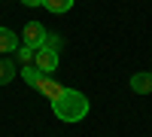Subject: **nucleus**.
I'll use <instances>...</instances> for the list:
<instances>
[{"mask_svg": "<svg viewBox=\"0 0 152 137\" xmlns=\"http://www.w3.org/2000/svg\"><path fill=\"white\" fill-rule=\"evenodd\" d=\"M52 110L61 122H82L88 116V97L76 89H64V95L52 101Z\"/></svg>", "mask_w": 152, "mask_h": 137, "instance_id": "1", "label": "nucleus"}, {"mask_svg": "<svg viewBox=\"0 0 152 137\" xmlns=\"http://www.w3.org/2000/svg\"><path fill=\"white\" fill-rule=\"evenodd\" d=\"M34 64L40 67L43 73H52V70H58V52L55 49H49V46H40L34 52Z\"/></svg>", "mask_w": 152, "mask_h": 137, "instance_id": "2", "label": "nucleus"}, {"mask_svg": "<svg viewBox=\"0 0 152 137\" xmlns=\"http://www.w3.org/2000/svg\"><path fill=\"white\" fill-rule=\"evenodd\" d=\"M24 46H31V49H40L43 43H46V28H43V24L40 21H28V24H24Z\"/></svg>", "mask_w": 152, "mask_h": 137, "instance_id": "3", "label": "nucleus"}, {"mask_svg": "<svg viewBox=\"0 0 152 137\" xmlns=\"http://www.w3.org/2000/svg\"><path fill=\"white\" fill-rule=\"evenodd\" d=\"M34 89H37V92H43V95L49 97V101H58V97L64 95V85H58V82H55L52 76H43L40 82L34 85Z\"/></svg>", "mask_w": 152, "mask_h": 137, "instance_id": "4", "label": "nucleus"}, {"mask_svg": "<svg viewBox=\"0 0 152 137\" xmlns=\"http://www.w3.org/2000/svg\"><path fill=\"white\" fill-rule=\"evenodd\" d=\"M0 52H3V55H9V52H18V37H15V31L0 28Z\"/></svg>", "mask_w": 152, "mask_h": 137, "instance_id": "5", "label": "nucleus"}, {"mask_svg": "<svg viewBox=\"0 0 152 137\" xmlns=\"http://www.w3.org/2000/svg\"><path fill=\"white\" fill-rule=\"evenodd\" d=\"M131 89L137 95H152V73H134L131 76Z\"/></svg>", "mask_w": 152, "mask_h": 137, "instance_id": "6", "label": "nucleus"}, {"mask_svg": "<svg viewBox=\"0 0 152 137\" xmlns=\"http://www.w3.org/2000/svg\"><path fill=\"white\" fill-rule=\"evenodd\" d=\"M18 73H21V79L28 82V85H37V82H40L43 76H49V73H43V70L37 67V64H34V67H31V64H28V67H21Z\"/></svg>", "mask_w": 152, "mask_h": 137, "instance_id": "7", "label": "nucleus"}, {"mask_svg": "<svg viewBox=\"0 0 152 137\" xmlns=\"http://www.w3.org/2000/svg\"><path fill=\"white\" fill-rule=\"evenodd\" d=\"M43 6L52 12V15H61V12H67L73 6V0H43Z\"/></svg>", "mask_w": 152, "mask_h": 137, "instance_id": "8", "label": "nucleus"}, {"mask_svg": "<svg viewBox=\"0 0 152 137\" xmlns=\"http://www.w3.org/2000/svg\"><path fill=\"white\" fill-rule=\"evenodd\" d=\"M12 76H15V67H12L9 61H0V85H3V82H9Z\"/></svg>", "mask_w": 152, "mask_h": 137, "instance_id": "9", "label": "nucleus"}, {"mask_svg": "<svg viewBox=\"0 0 152 137\" xmlns=\"http://www.w3.org/2000/svg\"><path fill=\"white\" fill-rule=\"evenodd\" d=\"M34 52H37V49H31V46H18V55H21L24 61H31V58H34Z\"/></svg>", "mask_w": 152, "mask_h": 137, "instance_id": "10", "label": "nucleus"}, {"mask_svg": "<svg viewBox=\"0 0 152 137\" xmlns=\"http://www.w3.org/2000/svg\"><path fill=\"white\" fill-rule=\"evenodd\" d=\"M24 6H43V0H21Z\"/></svg>", "mask_w": 152, "mask_h": 137, "instance_id": "11", "label": "nucleus"}]
</instances>
